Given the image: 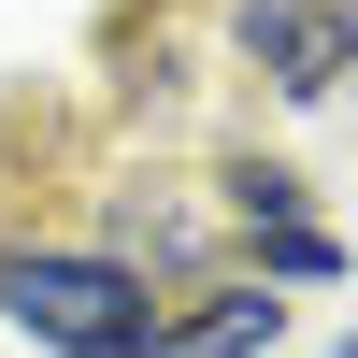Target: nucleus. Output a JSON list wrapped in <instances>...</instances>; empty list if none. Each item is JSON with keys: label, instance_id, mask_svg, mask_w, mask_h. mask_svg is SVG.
<instances>
[{"label": "nucleus", "instance_id": "1", "mask_svg": "<svg viewBox=\"0 0 358 358\" xmlns=\"http://www.w3.org/2000/svg\"><path fill=\"white\" fill-rule=\"evenodd\" d=\"M0 315H15L29 344H57V358H143L158 344V287H143L129 258H72V244L0 258Z\"/></svg>", "mask_w": 358, "mask_h": 358}, {"label": "nucleus", "instance_id": "2", "mask_svg": "<svg viewBox=\"0 0 358 358\" xmlns=\"http://www.w3.org/2000/svg\"><path fill=\"white\" fill-rule=\"evenodd\" d=\"M244 57L287 86V101H330L344 86V15L330 0H244Z\"/></svg>", "mask_w": 358, "mask_h": 358}, {"label": "nucleus", "instance_id": "3", "mask_svg": "<svg viewBox=\"0 0 358 358\" xmlns=\"http://www.w3.org/2000/svg\"><path fill=\"white\" fill-rule=\"evenodd\" d=\"M258 344H273V301H258V287H229V301L187 315V330L158 315V344H143V358H258Z\"/></svg>", "mask_w": 358, "mask_h": 358}]
</instances>
